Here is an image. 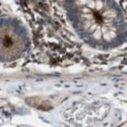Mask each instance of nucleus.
Wrapping results in <instances>:
<instances>
[{"label": "nucleus", "instance_id": "nucleus-1", "mask_svg": "<svg viewBox=\"0 0 127 127\" xmlns=\"http://www.w3.org/2000/svg\"><path fill=\"white\" fill-rule=\"evenodd\" d=\"M20 39L13 30L0 31V53L14 55L20 49Z\"/></svg>", "mask_w": 127, "mask_h": 127}]
</instances>
